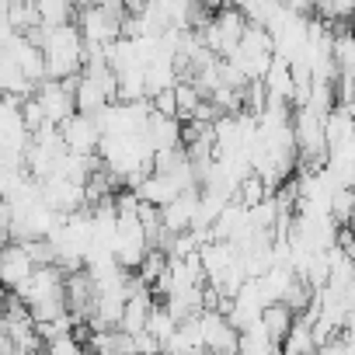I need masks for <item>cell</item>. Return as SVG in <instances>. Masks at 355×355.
Returning <instances> with one entry per match:
<instances>
[{"label": "cell", "instance_id": "cell-1", "mask_svg": "<svg viewBox=\"0 0 355 355\" xmlns=\"http://www.w3.org/2000/svg\"><path fill=\"white\" fill-rule=\"evenodd\" d=\"M42 63H46V77H56V80H67L73 73H80V63H84V39L77 32L73 21L67 25H56V28H46L42 25Z\"/></svg>", "mask_w": 355, "mask_h": 355}, {"label": "cell", "instance_id": "cell-2", "mask_svg": "<svg viewBox=\"0 0 355 355\" xmlns=\"http://www.w3.org/2000/svg\"><path fill=\"white\" fill-rule=\"evenodd\" d=\"M77 77V73H73ZM73 77H67V80H56V77H46V80H39L35 84V101L42 105V115H46V122H53V125H60L67 115H73L77 108H73Z\"/></svg>", "mask_w": 355, "mask_h": 355}, {"label": "cell", "instance_id": "cell-3", "mask_svg": "<svg viewBox=\"0 0 355 355\" xmlns=\"http://www.w3.org/2000/svg\"><path fill=\"white\" fill-rule=\"evenodd\" d=\"M56 129H60V139H63L67 150H73V153H98L101 125H98L94 115H87V112H73V115H67Z\"/></svg>", "mask_w": 355, "mask_h": 355}, {"label": "cell", "instance_id": "cell-4", "mask_svg": "<svg viewBox=\"0 0 355 355\" xmlns=\"http://www.w3.org/2000/svg\"><path fill=\"white\" fill-rule=\"evenodd\" d=\"M199 334H202V348L209 352H237V327L216 306L199 310Z\"/></svg>", "mask_w": 355, "mask_h": 355}, {"label": "cell", "instance_id": "cell-5", "mask_svg": "<svg viewBox=\"0 0 355 355\" xmlns=\"http://www.w3.org/2000/svg\"><path fill=\"white\" fill-rule=\"evenodd\" d=\"M4 49H8V56L18 63V70L32 80V84H39V80H46V63H42V49L28 39V35H21V32H15L8 42H4Z\"/></svg>", "mask_w": 355, "mask_h": 355}, {"label": "cell", "instance_id": "cell-6", "mask_svg": "<svg viewBox=\"0 0 355 355\" xmlns=\"http://www.w3.org/2000/svg\"><path fill=\"white\" fill-rule=\"evenodd\" d=\"M32 268L35 265L25 254L21 241H4V244H0V286H4V289H18L28 279Z\"/></svg>", "mask_w": 355, "mask_h": 355}, {"label": "cell", "instance_id": "cell-7", "mask_svg": "<svg viewBox=\"0 0 355 355\" xmlns=\"http://www.w3.org/2000/svg\"><path fill=\"white\" fill-rule=\"evenodd\" d=\"M178 192H185V189L178 185L171 174H164V171H150L139 185H132V196H136L139 202H150V206H164V202H171Z\"/></svg>", "mask_w": 355, "mask_h": 355}, {"label": "cell", "instance_id": "cell-8", "mask_svg": "<svg viewBox=\"0 0 355 355\" xmlns=\"http://www.w3.org/2000/svg\"><path fill=\"white\" fill-rule=\"evenodd\" d=\"M279 348H282L286 355H313V352H317V341H313L310 324H306L303 317H293V324H289V331L282 334Z\"/></svg>", "mask_w": 355, "mask_h": 355}, {"label": "cell", "instance_id": "cell-9", "mask_svg": "<svg viewBox=\"0 0 355 355\" xmlns=\"http://www.w3.org/2000/svg\"><path fill=\"white\" fill-rule=\"evenodd\" d=\"M293 317H296V313H293L286 303H279V300H275V303H265V306H261V317H258V324L268 331V338H272V341H282V334L289 331Z\"/></svg>", "mask_w": 355, "mask_h": 355}, {"label": "cell", "instance_id": "cell-10", "mask_svg": "<svg viewBox=\"0 0 355 355\" xmlns=\"http://www.w3.org/2000/svg\"><path fill=\"white\" fill-rule=\"evenodd\" d=\"M275 348H279V341H272V338H268V331H265V327H261L258 320L237 331V352H254V355H268V352H275Z\"/></svg>", "mask_w": 355, "mask_h": 355}, {"label": "cell", "instance_id": "cell-11", "mask_svg": "<svg viewBox=\"0 0 355 355\" xmlns=\"http://www.w3.org/2000/svg\"><path fill=\"white\" fill-rule=\"evenodd\" d=\"M171 91H174V119H178V122H189V119L196 115L199 101H202L199 87H196L192 80H174Z\"/></svg>", "mask_w": 355, "mask_h": 355}, {"label": "cell", "instance_id": "cell-12", "mask_svg": "<svg viewBox=\"0 0 355 355\" xmlns=\"http://www.w3.org/2000/svg\"><path fill=\"white\" fill-rule=\"evenodd\" d=\"M35 11H39V25L56 28V25H67L77 8L73 0H35Z\"/></svg>", "mask_w": 355, "mask_h": 355}, {"label": "cell", "instance_id": "cell-13", "mask_svg": "<svg viewBox=\"0 0 355 355\" xmlns=\"http://www.w3.org/2000/svg\"><path fill=\"white\" fill-rule=\"evenodd\" d=\"M132 352H160V341L150 331H136L132 334Z\"/></svg>", "mask_w": 355, "mask_h": 355}, {"label": "cell", "instance_id": "cell-14", "mask_svg": "<svg viewBox=\"0 0 355 355\" xmlns=\"http://www.w3.org/2000/svg\"><path fill=\"white\" fill-rule=\"evenodd\" d=\"M199 4H206L209 11H216V8H223V4H227V0H199Z\"/></svg>", "mask_w": 355, "mask_h": 355}]
</instances>
